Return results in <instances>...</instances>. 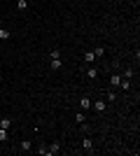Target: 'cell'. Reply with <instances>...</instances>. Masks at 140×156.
I'll use <instances>...</instances> for the list:
<instances>
[{"mask_svg":"<svg viewBox=\"0 0 140 156\" xmlns=\"http://www.w3.org/2000/svg\"><path fill=\"white\" fill-rule=\"evenodd\" d=\"M79 107H82V110H89V107H91V100H89V98L84 95V98L79 100Z\"/></svg>","mask_w":140,"mask_h":156,"instance_id":"6da1fadb","label":"cell"},{"mask_svg":"<svg viewBox=\"0 0 140 156\" xmlns=\"http://www.w3.org/2000/svg\"><path fill=\"white\" fill-rule=\"evenodd\" d=\"M94 107H96V112H105V100H96Z\"/></svg>","mask_w":140,"mask_h":156,"instance_id":"7a4b0ae2","label":"cell"},{"mask_svg":"<svg viewBox=\"0 0 140 156\" xmlns=\"http://www.w3.org/2000/svg\"><path fill=\"white\" fill-rule=\"evenodd\" d=\"M82 147H84V152H91V147H94V142H91V137H86V140L82 142Z\"/></svg>","mask_w":140,"mask_h":156,"instance_id":"3957f363","label":"cell"},{"mask_svg":"<svg viewBox=\"0 0 140 156\" xmlns=\"http://www.w3.org/2000/svg\"><path fill=\"white\" fill-rule=\"evenodd\" d=\"M61 149H59V142H51V147L47 149V154H59Z\"/></svg>","mask_w":140,"mask_h":156,"instance_id":"277c9868","label":"cell"},{"mask_svg":"<svg viewBox=\"0 0 140 156\" xmlns=\"http://www.w3.org/2000/svg\"><path fill=\"white\" fill-rule=\"evenodd\" d=\"M9 126H12V119H7V117H5V119H0V128H5V130H7Z\"/></svg>","mask_w":140,"mask_h":156,"instance_id":"5b68a950","label":"cell"},{"mask_svg":"<svg viewBox=\"0 0 140 156\" xmlns=\"http://www.w3.org/2000/svg\"><path fill=\"white\" fill-rule=\"evenodd\" d=\"M86 77H89V79L98 77V70H96V68H89V70H86Z\"/></svg>","mask_w":140,"mask_h":156,"instance_id":"8992f818","label":"cell"},{"mask_svg":"<svg viewBox=\"0 0 140 156\" xmlns=\"http://www.w3.org/2000/svg\"><path fill=\"white\" fill-rule=\"evenodd\" d=\"M110 82H112L114 86H119V84H121V75H112V77H110Z\"/></svg>","mask_w":140,"mask_h":156,"instance_id":"52a82bcc","label":"cell"},{"mask_svg":"<svg viewBox=\"0 0 140 156\" xmlns=\"http://www.w3.org/2000/svg\"><path fill=\"white\" fill-rule=\"evenodd\" d=\"M84 61H86V63H94V61H96L94 51H86V54H84Z\"/></svg>","mask_w":140,"mask_h":156,"instance_id":"ba28073f","label":"cell"},{"mask_svg":"<svg viewBox=\"0 0 140 156\" xmlns=\"http://www.w3.org/2000/svg\"><path fill=\"white\" fill-rule=\"evenodd\" d=\"M0 40H9V31L0 26Z\"/></svg>","mask_w":140,"mask_h":156,"instance_id":"9c48e42d","label":"cell"},{"mask_svg":"<svg viewBox=\"0 0 140 156\" xmlns=\"http://www.w3.org/2000/svg\"><path fill=\"white\" fill-rule=\"evenodd\" d=\"M75 119H77V124H84V121H86V117H84V112H77V117H75Z\"/></svg>","mask_w":140,"mask_h":156,"instance_id":"30bf717a","label":"cell"},{"mask_svg":"<svg viewBox=\"0 0 140 156\" xmlns=\"http://www.w3.org/2000/svg\"><path fill=\"white\" fill-rule=\"evenodd\" d=\"M103 54H105L103 47H96V49H94V56H96V58H98V56H103Z\"/></svg>","mask_w":140,"mask_h":156,"instance_id":"8fae6325","label":"cell"},{"mask_svg":"<svg viewBox=\"0 0 140 156\" xmlns=\"http://www.w3.org/2000/svg\"><path fill=\"white\" fill-rule=\"evenodd\" d=\"M51 68L59 70V68H61V58H51Z\"/></svg>","mask_w":140,"mask_h":156,"instance_id":"7c38bea8","label":"cell"},{"mask_svg":"<svg viewBox=\"0 0 140 156\" xmlns=\"http://www.w3.org/2000/svg\"><path fill=\"white\" fill-rule=\"evenodd\" d=\"M16 7H19V9H26V7H28V0H19Z\"/></svg>","mask_w":140,"mask_h":156,"instance_id":"4fadbf2b","label":"cell"},{"mask_svg":"<svg viewBox=\"0 0 140 156\" xmlns=\"http://www.w3.org/2000/svg\"><path fill=\"white\" fill-rule=\"evenodd\" d=\"M31 147H33V145H31V140H24V145H21V149H24V152H28Z\"/></svg>","mask_w":140,"mask_h":156,"instance_id":"5bb4252c","label":"cell"},{"mask_svg":"<svg viewBox=\"0 0 140 156\" xmlns=\"http://www.w3.org/2000/svg\"><path fill=\"white\" fill-rule=\"evenodd\" d=\"M129 77H133V70H131V68H126V70H124V79H129Z\"/></svg>","mask_w":140,"mask_h":156,"instance_id":"9a60e30c","label":"cell"},{"mask_svg":"<svg viewBox=\"0 0 140 156\" xmlns=\"http://www.w3.org/2000/svg\"><path fill=\"white\" fill-rule=\"evenodd\" d=\"M5 140H7V130H5V128H0V142H5Z\"/></svg>","mask_w":140,"mask_h":156,"instance_id":"2e32d148","label":"cell"}]
</instances>
